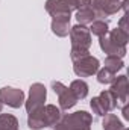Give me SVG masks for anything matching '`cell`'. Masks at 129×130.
<instances>
[{
	"label": "cell",
	"instance_id": "obj_4",
	"mask_svg": "<svg viewBox=\"0 0 129 130\" xmlns=\"http://www.w3.org/2000/svg\"><path fill=\"white\" fill-rule=\"evenodd\" d=\"M70 42L71 48H82V50H90L91 47V33L87 26L76 24L70 29Z\"/></svg>",
	"mask_w": 129,
	"mask_h": 130
},
{
	"label": "cell",
	"instance_id": "obj_23",
	"mask_svg": "<svg viewBox=\"0 0 129 130\" xmlns=\"http://www.w3.org/2000/svg\"><path fill=\"white\" fill-rule=\"evenodd\" d=\"M90 106H91V110H93V113H96L97 117H105L106 113H109V112H108V109L105 107L103 101L99 98V95L91 98V101H90Z\"/></svg>",
	"mask_w": 129,
	"mask_h": 130
},
{
	"label": "cell",
	"instance_id": "obj_25",
	"mask_svg": "<svg viewBox=\"0 0 129 130\" xmlns=\"http://www.w3.org/2000/svg\"><path fill=\"white\" fill-rule=\"evenodd\" d=\"M117 27L119 29H122V30H125V32L129 33V24H128V14H125L122 18H120V21H119V24H117Z\"/></svg>",
	"mask_w": 129,
	"mask_h": 130
},
{
	"label": "cell",
	"instance_id": "obj_21",
	"mask_svg": "<svg viewBox=\"0 0 129 130\" xmlns=\"http://www.w3.org/2000/svg\"><path fill=\"white\" fill-rule=\"evenodd\" d=\"M99 98L103 101V104H105V107L108 109V112H111V110H114V109L117 107V98H115V95H114L109 89H103V91L99 94Z\"/></svg>",
	"mask_w": 129,
	"mask_h": 130
},
{
	"label": "cell",
	"instance_id": "obj_9",
	"mask_svg": "<svg viewBox=\"0 0 129 130\" xmlns=\"http://www.w3.org/2000/svg\"><path fill=\"white\" fill-rule=\"evenodd\" d=\"M93 9L99 20H105V17L114 15L122 9L120 0H93Z\"/></svg>",
	"mask_w": 129,
	"mask_h": 130
},
{
	"label": "cell",
	"instance_id": "obj_8",
	"mask_svg": "<svg viewBox=\"0 0 129 130\" xmlns=\"http://www.w3.org/2000/svg\"><path fill=\"white\" fill-rule=\"evenodd\" d=\"M109 91L115 95L117 98V107H123L128 103V94H129V83H128V76L122 74L115 77V80L111 83Z\"/></svg>",
	"mask_w": 129,
	"mask_h": 130
},
{
	"label": "cell",
	"instance_id": "obj_24",
	"mask_svg": "<svg viewBox=\"0 0 129 130\" xmlns=\"http://www.w3.org/2000/svg\"><path fill=\"white\" fill-rule=\"evenodd\" d=\"M87 55H90V50H82V48H71L70 50L71 61H78V59H81V58H84Z\"/></svg>",
	"mask_w": 129,
	"mask_h": 130
},
{
	"label": "cell",
	"instance_id": "obj_14",
	"mask_svg": "<svg viewBox=\"0 0 129 130\" xmlns=\"http://www.w3.org/2000/svg\"><path fill=\"white\" fill-rule=\"evenodd\" d=\"M76 20H78V24H82V26L91 24L94 20H97L93 6L91 8H79L76 11Z\"/></svg>",
	"mask_w": 129,
	"mask_h": 130
},
{
	"label": "cell",
	"instance_id": "obj_12",
	"mask_svg": "<svg viewBox=\"0 0 129 130\" xmlns=\"http://www.w3.org/2000/svg\"><path fill=\"white\" fill-rule=\"evenodd\" d=\"M28 127L31 130H43L46 127V121H44V107L33 110L31 113H28Z\"/></svg>",
	"mask_w": 129,
	"mask_h": 130
},
{
	"label": "cell",
	"instance_id": "obj_29",
	"mask_svg": "<svg viewBox=\"0 0 129 130\" xmlns=\"http://www.w3.org/2000/svg\"><path fill=\"white\" fill-rule=\"evenodd\" d=\"M3 106H5V104H3V103L0 101V113H2V109H3Z\"/></svg>",
	"mask_w": 129,
	"mask_h": 130
},
{
	"label": "cell",
	"instance_id": "obj_22",
	"mask_svg": "<svg viewBox=\"0 0 129 130\" xmlns=\"http://www.w3.org/2000/svg\"><path fill=\"white\" fill-rule=\"evenodd\" d=\"M105 67L109 68L111 71L117 73V71H120V70L125 68V62H123L122 58H117V56H106V58H105Z\"/></svg>",
	"mask_w": 129,
	"mask_h": 130
},
{
	"label": "cell",
	"instance_id": "obj_7",
	"mask_svg": "<svg viewBox=\"0 0 129 130\" xmlns=\"http://www.w3.org/2000/svg\"><path fill=\"white\" fill-rule=\"evenodd\" d=\"M46 11L52 17V20H62V21L71 20V9L64 0H47Z\"/></svg>",
	"mask_w": 129,
	"mask_h": 130
},
{
	"label": "cell",
	"instance_id": "obj_18",
	"mask_svg": "<svg viewBox=\"0 0 129 130\" xmlns=\"http://www.w3.org/2000/svg\"><path fill=\"white\" fill-rule=\"evenodd\" d=\"M108 36H109V39L112 42H115L117 45H123V47H126V44H128V41H129V33L122 30V29H119V27L109 30Z\"/></svg>",
	"mask_w": 129,
	"mask_h": 130
},
{
	"label": "cell",
	"instance_id": "obj_2",
	"mask_svg": "<svg viewBox=\"0 0 129 130\" xmlns=\"http://www.w3.org/2000/svg\"><path fill=\"white\" fill-rule=\"evenodd\" d=\"M46 100H47V89L43 83L36 82L32 83L31 88H29V97L28 100H24V107H26V112L31 113L33 110H38L41 107H44L46 104Z\"/></svg>",
	"mask_w": 129,
	"mask_h": 130
},
{
	"label": "cell",
	"instance_id": "obj_27",
	"mask_svg": "<svg viewBox=\"0 0 129 130\" xmlns=\"http://www.w3.org/2000/svg\"><path fill=\"white\" fill-rule=\"evenodd\" d=\"M91 6H93V0H79L78 9L79 8H91Z\"/></svg>",
	"mask_w": 129,
	"mask_h": 130
},
{
	"label": "cell",
	"instance_id": "obj_10",
	"mask_svg": "<svg viewBox=\"0 0 129 130\" xmlns=\"http://www.w3.org/2000/svg\"><path fill=\"white\" fill-rule=\"evenodd\" d=\"M99 45H100L102 52L106 53V56H117V58H122V59H123V58L126 56V53H128V52H126V47L117 45L115 42H112V41L109 39L108 35L99 38Z\"/></svg>",
	"mask_w": 129,
	"mask_h": 130
},
{
	"label": "cell",
	"instance_id": "obj_17",
	"mask_svg": "<svg viewBox=\"0 0 129 130\" xmlns=\"http://www.w3.org/2000/svg\"><path fill=\"white\" fill-rule=\"evenodd\" d=\"M90 33H93L94 36L97 38H100V36H105V35H108L109 32V26H108V23L105 21V20H94L91 24H90Z\"/></svg>",
	"mask_w": 129,
	"mask_h": 130
},
{
	"label": "cell",
	"instance_id": "obj_26",
	"mask_svg": "<svg viewBox=\"0 0 129 130\" xmlns=\"http://www.w3.org/2000/svg\"><path fill=\"white\" fill-rule=\"evenodd\" d=\"M65 3L68 5V8L71 9V12L73 11H78V6H79V0H64Z\"/></svg>",
	"mask_w": 129,
	"mask_h": 130
},
{
	"label": "cell",
	"instance_id": "obj_15",
	"mask_svg": "<svg viewBox=\"0 0 129 130\" xmlns=\"http://www.w3.org/2000/svg\"><path fill=\"white\" fill-rule=\"evenodd\" d=\"M70 91L74 94V97L78 98V101L79 100H84V98L88 95V83L85 82V80H82V79H76V80H73L71 83H70Z\"/></svg>",
	"mask_w": 129,
	"mask_h": 130
},
{
	"label": "cell",
	"instance_id": "obj_5",
	"mask_svg": "<svg viewBox=\"0 0 129 130\" xmlns=\"http://www.w3.org/2000/svg\"><path fill=\"white\" fill-rule=\"evenodd\" d=\"M52 89L58 95V103H59V109L61 110H68V109L76 106L78 98L74 97V94L70 91V88L65 86L62 82L53 80L52 82Z\"/></svg>",
	"mask_w": 129,
	"mask_h": 130
},
{
	"label": "cell",
	"instance_id": "obj_16",
	"mask_svg": "<svg viewBox=\"0 0 129 130\" xmlns=\"http://www.w3.org/2000/svg\"><path fill=\"white\" fill-rule=\"evenodd\" d=\"M50 29H52L53 35H56L58 38H65V36H68L71 26H70V21H62V20H52Z\"/></svg>",
	"mask_w": 129,
	"mask_h": 130
},
{
	"label": "cell",
	"instance_id": "obj_13",
	"mask_svg": "<svg viewBox=\"0 0 129 130\" xmlns=\"http://www.w3.org/2000/svg\"><path fill=\"white\" fill-rule=\"evenodd\" d=\"M102 127L103 130H129L117 115L114 113H106L103 117V121H102Z\"/></svg>",
	"mask_w": 129,
	"mask_h": 130
},
{
	"label": "cell",
	"instance_id": "obj_19",
	"mask_svg": "<svg viewBox=\"0 0 129 130\" xmlns=\"http://www.w3.org/2000/svg\"><path fill=\"white\" fill-rule=\"evenodd\" d=\"M0 130H18V120L11 113H0Z\"/></svg>",
	"mask_w": 129,
	"mask_h": 130
},
{
	"label": "cell",
	"instance_id": "obj_6",
	"mask_svg": "<svg viewBox=\"0 0 129 130\" xmlns=\"http://www.w3.org/2000/svg\"><path fill=\"white\" fill-rule=\"evenodd\" d=\"M24 92L18 88H12V86H3L0 89V101L12 109H18L24 104Z\"/></svg>",
	"mask_w": 129,
	"mask_h": 130
},
{
	"label": "cell",
	"instance_id": "obj_28",
	"mask_svg": "<svg viewBox=\"0 0 129 130\" xmlns=\"http://www.w3.org/2000/svg\"><path fill=\"white\" fill-rule=\"evenodd\" d=\"M128 5H129V0H123L122 2V9L125 14H128Z\"/></svg>",
	"mask_w": 129,
	"mask_h": 130
},
{
	"label": "cell",
	"instance_id": "obj_3",
	"mask_svg": "<svg viewBox=\"0 0 129 130\" xmlns=\"http://www.w3.org/2000/svg\"><path fill=\"white\" fill-rule=\"evenodd\" d=\"M100 68V61L91 56V55H87L78 61H73V71L78 77H90V76H94Z\"/></svg>",
	"mask_w": 129,
	"mask_h": 130
},
{
	"label": "cell",
	"instance_id": "obj_1",
	"mask_svg": "<svg viewBox=\"0 0 129 130\" xmlns=\"http://www.w3.org/2000/svg\"><path fill=\"white\" fill-rule=\"evenodd\" d=\"M93 117L87 110H76L73 113L62 115L61 121L53 130H91Z\"/></svg>",
	"mask_w": 129,
	"mask_h": 130
},
{
	"label": "cell",
	"instance_id": "obj_11",
	"mask_svg": "<svg viewBox=\"0 0 129 130\" xmlns=\"http://www.w3.org/2000/svg\"><path fill=\"white\" fill-rule=\"evenodd\" d=\"M62 118V110L59 107H56L55 104H46L44 106V121H46V127H55Z\"/></svg>",
	"mask_w": 129,
	"mask_h": 130
},
{
	"label": "cell",
	"instance_id": "obj_20",
	"mask_svg": "<svg viewBox=\"0 0 129 130\" xmlns=\"http://www.w3.org/2000/svg\"><path fill=\"white\" fill-rule=\"evenodd\" d=\"M96 74H97V82L102 83V85H111V83L115 80V77H117V73L111 71V70L106 68V67L99 68V71H97Z\"/></svg>",
	"mask_w": 129,
	"mask_h": 130
}]
</instances>
